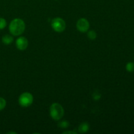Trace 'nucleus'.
Here are the masks:
<instances>
[{"mask_svg":"<svg viewBox=\"0 0 134 134\" xmlns=\"http://www.w3.org/2000/svg\"><path fill=\"white\" fill-rule=\"evenodd\" d=\"M7 105V102L3 98L0 97V111L3 110L5 108Z\"/></svg>","mask_w":134,"mask_h":134,"instance_id":"f8f14e48","label":"nucleus"},{"mask_svg":"<svg viewBox=\"0 0 134 134\" xmlns=\"http://www.w3.org/2000/svg\"><path fill=\"white\" fill-rule=\"evenodd\" d=\"M87 37L90 39V40H94L97 37V33L94 30H90V31H87Z\"/></svg>","mask_w":134,"mask_h":134,"instance_id":"9d476101","label":"nucleus"},{"mask_svg":"<svg viewBox=\"0 0 134 134\" xmlns=\"http://www.w3.org/2000/svg\"><path fill=\"white\" fill-rule=\"evenodd\" d=\"M77 30L81 33H86L90 28V23L88 20L85 18H81L77 20L76 24Z\"/></svg>","mask_w":134,"mask_h":134,"instance_id":"39448f33","label":"nucleus"},{"mask_svg":"<svg viewBox=\"0 0 134 134\" xmlns=\"http://www.w3.org/2000/svg\"><path fill=\"white\" fill-rule=\"evenodd\" d=\"M7 26V21L5 18L0 17V30H3Z\"/></svg>","mask_w":134,"mask_h":134,"instance_id":"ddd939ff","label":"nucleus"},{"mask_svg":"<svg viewBox=\"0 0 134 134\" xmlns=\"http://www.w3.org/2000/svg\"><path fill=\"white\" fill-rule=\"evenodd\" d=\"M58 126L60 128H62V129H66V128H69V122L67 120H63V121L60 122L58 124Z\"/></svg>","mask_w":134,"mask_h":134,"instance_id":"1a4fd4ad","label":"nucleus"},{"mask_svg":"<svg viewBox=\"0 0 134 134\" xmlns=\"http://www.w3.org/2000/svg\"><path fill=\"white\" fill-rule=\"evenodd\" d=\"M18 103L22 107H28L31 105L34 102V96L31 93L28 92H23L20 95L18 99Z\"/></svg>","mask_w":134,"mask_h":134,"instance_id":"7ed1b4c3","label":"nucleus"},{"mask_svg":"<svg viewBox=\"0 0 134 134\" xmlns=\"http://www.w3.org/2000/svg\"><path fill=\"white\" fill-rule=\"evenodd\" d=\"M28 40L27 38L24 36H20L18 39L16 40L15 44L16 48L19 51H25L28 47Z\"/></svg>","mask_w":134,"mask_h":134,"instance_id":"423d86ee","label":"nucleus"},{"mask_svg":"<svg viewBox=\"0 0 134 134\" xmlns=\"http://www.w3.org/2000/svg\"><path fill=\"white\" fill-rule=\"evenodd\" d=\"M1 41H2V43L3 44L8 45V44H11L14 41V38L12 35H9V34H6V35H3L1 38Z\"/></svg>","mask_w":134,"mask_h":134,"instance_id":"6e6552de","label":"nucleus"},{"mask_svg":"<svg viewBox=\"0 0 134 134\" xmlns=\"http://www.w3.org/2000/svg\"><path fill=\"white\" fill-rule=\"evenodd\" d=\"M26 24L24 21L21 18H14L10 22L9 30L10 34L13 36H19L25 31Z\"/></svg>","mask_w":134,"mask_h":134,"instance_id":"f257e3e1","label":"nucleus"},{"mask_svg":"<svg viewBox=\"0 0 134 134\" xmlns=\"http://www.w3.org/2000/svg\"><path fill=\"white\" fill-rule=\"evenodd\" d=\"M51 27L52 30L58 33L63 32L66 28V23L63 18L56 17L51 21Z\"/></svg>","mask_w":134,"mask_h":134,"instance_id":"20e7f679","label":"nucleus"},{"mask_svg":"<svg viewBox=\"0 0 134 134\" xmlns=\"http://www.w3.org/2000/svg\"><path fill=\"white\" fill-rule=\"evenodd\" d=\"M7 134H10V133H13V134H16V132H9L7 133Z\"/></svg>","mask_w":134,"mask_h":134,"instance_id":"2eb2a0df","label":"nucleus"},{"mask_svg":"<svg viewBox=\"0 0 134 134\" xmlns=\"http://www.w3.org/2000/svg\"><path fill=\"white\" fill-rule=\"evenodd\" d=\"M49 114L54 120L58 121L64 116V109L60 103H53L50 107Z\"/></svg>","mask_w":134,"mask_h":134,"instance_id":"f03ea898","label":"nucleus"},{"mask_svg":"<svg viewBox=\"0 0 134 134\" xmlns=\"http://www.w3.org/2000/svg\"><path fill=\"white\" fill-rule=\"evenodd\" d=\"M126 69L127 71L132 73L134 71V63L130 62L127 63L126 65Z\"/></svg>","mask_w":134,"mask_h":134,"instance_id":"9b49d317","label":"nucleus"},{"mask_svg":"<svg viewBox=\"0 0 134 134\" xmlns=\"http://www.w3.org/2000/svg\"><path fill=\"white\" fill-rule=\"evenodd\" d=\"M90 130V124L86 122H82L79 126L78 130L80 133H85L88 132Z\"/></svg>","mask_w":134,"mask_h":134,"instance_id":"0eeeda50","label":"nucleus"},{"mask_svg":"<svg viewBox=\"0 0 134 134\" xmlns=\"http://www.w3.org/2000/svg\"><path fill=\"white\" fill-rule=\"evenodd\" d=\"M68 133H71V134H77V133L75 131H65V132H63V134H68Z\"/></svg>","mask_w":134,"mask_h":134,"instance_id":"4468645a","label":"nucleus"}]
</instances>
